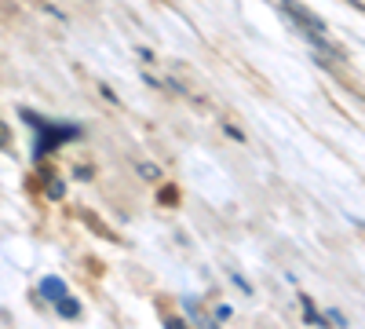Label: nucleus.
<instances>
[{"mask_svg": "<svg viewBox=\"0 0 365 329\" xmlns=\"http://www.w3.org/2000/svg\"><path fill=\"white\" fill-rule=\"evenodd\" d=\"M282 15L299 29L303 37H307L314 48H322L325 55H332V59H340V51H336V44L329 41V29H325V22L318 19V15H311L303 4H296V0H282Z\"/></svg>", "mask_w": 365, "mask_h": 329, "instance_id": "f257e3e1", "label": "nucleus"}, {"mask_svg": "<svg viewBox=\"0 0 365 329\" xmlns=\"http://www.w3.org/2000/svg\"><path fill=\"white\" fill-rule=\"evenodd\" d=\"M41 293H44L48 300L55 304L58 296H66V285H63V278H44V282H41Z\"/></svg>", "mask_w": 365, "mask_h": 329, "instance_id": "f03ea898", "label": "nucleus"}, {"mask_svg": "<svg viewBox=\"0 0 365 329\" xmlns=\"http://www.w3.org/2000/svg\"><path fill=\"white\" fill-rule=\"evenodd\" d=\"M55 308H58V315H66V318H77V315H81V308H77L73 300H66V296H58Z\"/></svg>", "mask_w": 365, "mask_h": 329, "instance_id": "7ed1b4c3", "label": "nucleus"}, {"mask_svg": "<svg viewBox=\"0 0 365 329\" xmlns=\"http://www.w3.org/2000/svg\"><path fill=\"white\" fill-rule=\"evenodd\" d=\"M0 143H8V132L4 128H0Z\"/></svg>", "mask_w": 365, "mask_h": 329, "instance_id": "20e7f679", "label": "nucleus"}]
</instances>
